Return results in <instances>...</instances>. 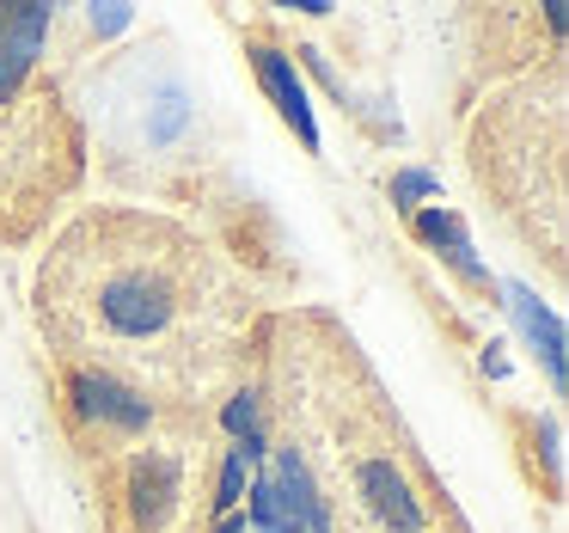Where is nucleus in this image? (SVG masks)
<instances>
[{"mask_svg": "<svg viewBox=\"0 0 569 533\" xmlns=\"http://www.w3.org/2000/svg\"><path fill=\"white\" fill-rule=\"evenodd\" d=\"M50 26H56L50 7H0V105L26 87V75H31V62H38Z\"/></svg>", "mask_w": 569, "mask_h": 533, "instance_id": "nucleus-3", "label": "nucleus"}, {"mask_svg": "<svg viewBox=\"0 0 569 533\" xmlns=\"http://www.w3.org/2000/svg\"><path fill=\"white\" fill-rule=\"evenodd\" d=\"M214 533H246V521H239V515H221V527H214Z\"/></svg>", "mask_w": 569, "mask_h": 533, "instance_id": "nucleus-15", "label": "nucleus"}, {"mask_svg": "<svg viewBox=\"0 0 569 533\" xmlns=\"http://www.w3.org/2000/svg\"><path fill=\"white\" fill-rule=\"evenodd\" d=\"M178 484H184V472H178V460L172 454H148V460H136V521L141 527H160L166 515H172V503H178Z\"/></svg>", "mask_w": 569, "mask_h": 533, "instance_id": "nucleus-7", "label": "nucleus"}, {"mask_svg": "<svg viewBox=\"0 0 569 533\" xmlns=\"http://www.w3.org/2000/svg\"><path fill=\"white\" fill-rule=\"evenodd\" d=\"M508 313H515V325L527 332V344L545 356V374H551V386L563 393V325H557V313L545 307L532 288L508 283Z\"/></svg>", "mask_w": 569, "mask_h": 533, "instance_id": "nucleus-6", "label": "nucleus"}, {"mask_svg": "<svg viewBox=\"0 0 569 533\" xmlns=\"http://www.w3.org/2000/svg\"><path fill=\"white\" fill-rule=\"evenodd\" d=\"M92 26H99V31H123L129 26V7H104V13L92 7Z\"/></svg>", "mask_w": 569, "mask_h": 533, "instance_id": "nucleus-13", "label": "nucleus"}, {"mask_svg": "<svg viewBox=\"0 0 569 533\" xmlns=\"http://www.w3.org/2000/svg\"><path fill=\"white\" fill-rule=\"evenodd\" d=\"M172 307H178L172 283H166V276H153V270L111 276V283H104V300H99L104 325H111L117 337H153V332H166Z\"/></svg>", "mask_w": 569, "mask_h": 533, "instance_id": "nucleus-2", "label": "nucleus"}, {"mask_svg": "<svg viewBox=\"0 0 569 533\" xmlns=\"http://www.w3.org/2000/svg\"><path fill=\"white\" fill-rule=\"evenodd\" d=\"M319 509H325V496L312 491L300 454H276L263 466V478L251 484V521H258V533H307Z\"/></svg>", "mask_w": 569, "mask_h": 533, "instance_id": "nucleus-1", "label": "nucleus"}, {"mask_svg": "<svg viewBox=\"0 0 569 533\" xmlns=\"http://www.w3.org/2000/svg\"><path fill=\"white\" fill-rule=\"evenodd\" d=\"M417 234L429 239V246H441V258L453 264L466 283H490V270L478 264V251H471V234H466V221H459L453 209H422V215H417Z\"/></svg>", "mask_w": 569, "mask_h": 533, "instance_id": "nucleus-9", "label": "nucleus"}, {"mask_svg": "<svg viewBox=\"0 0 569 533\" xmlns=\"http://www.w3.org/2000/svg\"><path fill=\"white\" fill-rule=\"evenodd\" d=\"M251 62H258V80H263V92L276 99V111L295 124V136L307 141V148H319V117H312V99H307V87H300L295 62H288L282 50H270V43H258Z\"/></svg>", "mask_w": 569, "mask_h": 533, "instance_id": "nucleus-4", "label": "nucleus"}, {"mask_svg": "<svg viewBox=\"0 0 569 533\" xmlns=\"http://www.w3.org/2000/svg\"><path fill=\"white\" fill-rule=\"evenodd\" d=\"M307 533H331V509H319V515H312V527Z\"/></svg>", "mask_w": 569, "mask_h": 533, "instance_id": "nucleus-14", "label": "nucleus"}, {"mask_svg": "<svg viewBox=\"0 0 569 533\" xmlns=\"http://www.w3.org/2000/svg\"><path fill=\"white\" fill-rule=\"evenodd\" d=\"M184 117H190V105L172 92V99H166L160 111H153V124H148V141H172L178 129H184Z\"/></svg>", "mask_w": 569, "mask_h": 533, "instance_id": "nucleus-12", "label": "nucleus"}, {"mask_svg": "<svg viewBox=\"0 0 569 533\" xmlns=\"http://www.w3.org/2000/svg\"><path fill=\"white\" fill-rule=\"evenodd\" d=\"M239 496H246V454H227V466H221V491H214V503H221V515H233L239 509Z\"/></svg>", "mask_w": 569, "mask_h": 533, "instance_id": "nucleus-10", "label": "nucleus"}, {"mask_svg": "<svg viewBox=\"0 0 569 533\" xmlns=\"http://www.w3.org/2000/svg\"><path fill=\"white\" fill-rule=\"evenodd\" d=\"M435 190H441V185H435V172H398L392 178V203H398V209H417V203L435 197Z\"/></svg>", "mask_w": 569, "mask_h": 533, "instance_id": "nucleus-11", "label": "nucleus"}, {"mask_svg": "<svg viewBox=\"0 0 569 533\" xmlns=\"http://www.w3.org/2000/svg\"><path fill=\"white\" fill-rule=\"evenodd\" d=\"M356 484H361V496H368L373 509H380L386 521H392L398 533H417L422 527V509H417V496H410V484L398 478L386 460H368V466L356 472Z\"/></svg>", "mask_w": 569, "mask_h": 533, "instance_id": "nucleus-8", "label": "nucleus"}, {"mask_svg": "<svg viewBox=\"0 0 569 533\" xmlns=\"http://www.w3.org/2000/svg\"><path fill=\"white\" fill-rule=\"evenodd\" d=\"M74 398H80L87 417L111 423V430H148V417H153L148 398L129 393L123 381H111V374H74Z\"/></svg>", "mask_w": 569, "mask_h": 533, "instance_id": "nucleus-5", "label": "nucleus"}]
</instances>
